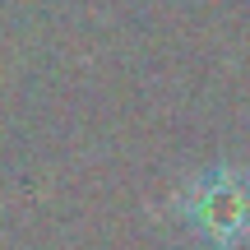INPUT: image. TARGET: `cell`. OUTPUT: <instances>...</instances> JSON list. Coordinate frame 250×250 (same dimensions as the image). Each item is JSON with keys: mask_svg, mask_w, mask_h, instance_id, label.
Here are the masks:
<instances>
[{"mask_svg": "<svg viewBox=\"0 0 250 250\" xmlns=\"http://www.w3.org/2000/svg\"><path fill=\"white\" fill-rule=\"evenodd\" d=\"M186 227L213 250H236L250 241V176L236 167H213L181 195Z\"/></svg>", "mask_w": 250, "mask_h": 250, "instance_id": "cell-1", "label": "cell"}]
</instances>
